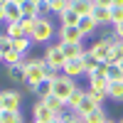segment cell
Returning a JSON list of instances; mask_svg holds the SVG:
<instances>
[{
	"label": "cell",
	"mask_w": 123,
	"mask_h": 123,
	"mask_svg": "<svg viewBox=\"0 0 123 123\" xmlns=\"http://www.w3.org/2000/svg\"><path fill=\"white\" fill-rule=\"evenodd\" d=\"M0 25H5V10L0 7Z\"/></svg>",
	"instance_id": "obj_39"
},
{
	"label": "cell",
	"mask_w": 123,
	"mask_h": 123,
	"mask_svg": "<svg viewBox=\"0 0 123 123\" xmlns=\"http://www.w3.org/2000/svg\"><path fill=\"white\" fill-rule=\"evenodd\" d=\"M86 76H89V79H106V64H98L94 71H89Z\"/></svg>",
	"instance_id": "obj_36"
},
{
	"label": "cell",
	"mask_w": 123,
	"mask_h": 123,
	"mask_svg": "<svg viewBox=\"0 0 123 123\" xmlns=\"http://www.w3.org/2000/svg\"><path fill=\"white\" fill-rule=\"evenodd\" d=\"M123 22V5H113L111 7V25Z\"/></svg>",
	"instance_id": "obj_32"
},
{
	"label": "cell",
	"mask_w": 123,
	"mask_h": 123,
	"mask_svg": "<svg viewBox=\"0 0 123 123\" xmlns=\"http://www.w3.org/2000/svg\"><path fill=\"white\" fill-rule=\"evenodd\" d=\"M76 22H79V15L74 12V10H64V12L59 15V27H76Z\"/></svg>",
	"instance_id": "obj_16"
},
{
	"label": "cell",
	"mask_w": 123,
	"mask_h": 123,
	"mask_svg": "<svg viewBox=\"0 0 123 123\" xmlns=\"http://www.w3.org/2000/svg\"><path fill=\"white\" fill-rule=\"evenodd\" d=\"M59 47H62V52H64L67 59L84 57V52H86V47H84V44H59Z\"/></svg>",
	"instance_id": "obj_17"
},
{
	"label": "cell",
	"mask_w": 123,
	"mask_h": 123,
	"mask_svg": "<svg viewBox=\"0 0 123 123\" xmlns=\"http://www.w3.org/2000/svg\"><path fill=\"white\" fill-rule=\"evenodd\" d=\"M5 76L10 84H25V69L22 64H17V67H5Z\"/></svg>",
	"instance_id": "obj_14"
},
{
	"label": "cell",
	"mask_w": 123,
	"mask_h": 123,
	"mask_svg": "<svg viewBox=\"0 0 123 123\" xmlns=\"http://www.w3.org/2000/svg\"><path fill=\"white\" fill-rule=\"evenodd\" d=\"M67 123H84L81 118H71V121H67Z\"/></svg>",
	"instance_id": "obj_40"
},
{
	"label": "cell",
	"mask_w": 123,
	"mask_h": 123,
	"mask_svg": "<svg viewBox=\"0 0 123 123\" xmlns=\"http://www.w3.org/2000/svg\"><path fill=\"white\" fill-rule=\"evenodd\" d=\"M22 69H25V84H30V86H35L39 81H44V79H54L57 76V71L47 69L44 59H27V62H22Z\"/></svg>",
	"instance_id": "obj_1"
},
{
	"label": "cell",
	"mask_w": 123,
	"mask_h": 123,
	"mask_svg": "<svg viewBox=\"0 0 123 123\" xmlns=\"http://www.w3.org/2000/svg\"><path fill=\"white\" fill-rule=\"evenodd\" d=\"M101 106V101L91 94V91H84V96H81V101H79V106H76V113H79V118H84V116H89L91 111H96Z\"/></svg>",
	"instance_id": "obj_8"
},
{
	"label": "cell",
	"mask_w": 123,
	"mask_h": 123,
	"mask_svg": "<svg viewBox=\"0 0 123 123\" xmlns=\"http://www.w3.org/2000/svg\"><path fill=\"white\" fill-rule=\"evenodd\" d=\"M94 7H113V0H91Z\"/></svg>",
	"instance_id": "obj_37"
},
{
	"label": "cell",
	"mask_w": 123,
	"mask_h": 123,
	"mask_svg": "<svg viewBox=\"0 0 123 123\" xmlns=\"http://www.w3.org/2000/svg\"><path fill=\"white\" fill-rule=\"evenodd\" d=\"M57 118H59L62 123H67V121H71V118H79V113H76V108H71V106L64 104V108L57 113Z\"/></svg>",
	"instance_id": "obj_30"
},
{
	"label": "cell",
	"mask_w": 123,
	"mask_h": 123,
	"mask_svg": "<svg viewBox=\"0 0 123 123\" xmlns=\"http://www.w3.org/2000/svg\"><path fill=\"white\" fill-rule=\"evenodd\" d=\"M113 32H116V37H118V39H123V22L113 25Z\"/></svg>",
	"instance_id": "obj_38"
},
{
	"label": "cell",
	"mask_w": 123,
	"mask_h": 123,
	"mask_svg": "<svg viewBox=\"0 0 123 123\" xmlns=\"http://www.w3.org/2000/svg\"><path fill=\"white\" fill-rule=\"evenodd\" d=\"M123 62V39H116L111 44V54H108V64H118Z\"/></svg>",
	"instance_id": "obj_18"
},
{
	"label": "cell",
	"mask_w": 123,
	"mask_h": 123,
	"mask_svg": "<svg viewBox=\"0 0 123 123\" xmlns=\"http://www.w3.org/2000/svg\"><path fill=\"white\" fill-rule=\"evenodd\" d=\"M113 5H123V0H113Z\"/></svg>",
	"instance_id": "obj_41"
},
{
	"label": "cell",
	"mask_w": 123,
	"mask_h": 123,
	"mask_svg": "<svg viewBox=\"0 0 123 123\" xmlns=\"http://www.w3.org/2000/svg\"><path fill=\"white\" fill-rule=\"evenodd\" d=\"M0 111H3V108H0Z\"/></svg>",
	"instance_id": "obj_48"
},
{
	"label": "cell",
	"mask_w": 123,
	"mask_h": 123,
	"mask_svg": "<svg viewBox=\"0 0 123 123\" xmlns=\"http://www.w3.org/2000/svg\"><path fill=\"white\" fill-rule=\"evenodd\" d=\"M54 35H57V30H54V25H52V20H49V17H37L30 39L37 42V44H44V42H49Z\"/></svg>",
	"instance_id": "obj_2"
},
{
	"label": "cell",
	"mask_w": 123,
	"mask_h": 123,
	"mask_svg": "<svg viewBox=\"0 0 123 123\" xmlns=\"http://www.w3.org/2000/svg\"><path fill=\"white\" fill-rule=\"evenodd\" d=\"M35 20L37 17H22V20H20V27H22V32L30 37V35H32V30H35Z\"/></svg>",
	"instance_id": "obj_31"
},
{
	"label": "cell",
	"mask_w": 123,
	"mask_h": 123,
	"mask_svg": "<svg viewBox=\"0 0 123 123\" xmlns=\"http://www.w3.org/2000/svg\"><path fill=\"white\" fill-rule=\"evenodd\" d=\"M44 3H49V0H44Z\"/></svg>",
	"instance_id": "obj_46"
},
{
	"label": "cell",
	"mask_w": 123,
	"mask_h": 123,
	"mask_svg": "<svg viewBox=\"0 0 123 123\" xmlns=\"http://www.w3.org/2000/svg\"><path fill=\"white\" fill-rule=\"evenodd\" d=\"M20 106H22V94L10 91V89L0 91V108L3 111H20Z\"/></svg>",
	"instance_id": "obj_5"
},
{
	"label": "cell",
	"mask_w": 123,
	"mask_h": 123,
	"mask_svg": "<svg viewBox=\"0 0 123 123\" xmlns=\"http://www.w3.org/2000/svg\"><path fill=\"white\" fill-rule=\"evenodd\" d=\"M32 91H35L39 98L49 96V94H52V79H44V81H39V84H35V86H32Z\"/></svg>",
	"instance_id": "obj_26"
},
{
	"label": "cell",
	"mask_w": 123,
	"mask_h": 123,
	"mask_svg": "<svg viewBox=\"0 0 123 123\" xmlns=\"http://www.w3.org/2000/svg\"><path fill=\"white\" fill-rule=\"evenodd\" d=\"M12 3H17V5H22V3H25V0H12Z\"/></svg>",
	"instance_id": "obj_42"
},
{
	"label": "cell",
	"mask_w": 123,
	"mask_h": 123,
	"mask_svg": "<svg viewBox=\"0 0 123 123\" xmlns=\"http://www.w3.org/2000/svg\"><path fill=\"white\" fill-rule=\"evenodd\" d=\"M0 59H3V64H5V67H17V64H22V62H25V57L20 54L17 49H10V52L3 54Z\"/></svg>",
	"instance_id": "obj_19"
},
{
	"label": "cell",
	"mask_w": 123,
	"mask_h": 123,
	"mask_svg": "<svg viewBox=\"0 0 123 123\" xmlns=\"http://www.w3.org/2000/svg\"><path fill=\"white\" fill-rule=\"evenodd\" d=\"M89 49V54L94 57L98 64H108V54H111V42H106V39H96L91 47H86Z\"/></svg>",
	"instance_id": "obj_6"
},
{
	"label": "cell",
	"mask_w": 123,
	"mask_h": 123,
	"mask_svg": "<svg viewBox=\"0 0 123 123\" xmlns=\"http://www.w3.org/2000/svg\"><path fill=\"white\" fill-rule=\"evenodd\" d=\"M0 123H25L20 111H0Z\"/></svg>",
	"instance_id": "obj_23"
},
{
	"label": "cell",
	"mask_w": 123,
	"mask_h": 123,
	"mask_svg": "<svg viewBox=\"0 0 123 123\" xmlns=\"http://www.w3.org/2000/svg\"><path fill=\"white\" fill-rule=\"evenodd\" d=\"M123 79V71L118 64H106V81L111 84V81H121Z\"/></svg>",
	"instance_id": "obj_28"
},
{
	"label": "cell",
	"mask_w": 123,
	"mask_h": 123,
	"mask_svg": "<svg viewBox=\"0 0 123 123\" xmlns=\"http://www.w3.org/2000/svg\"><path fill=\"white\" fill-rule=\"evenodd\" d=\"M39 101H42V104L49 108V111H54V113H59V111L62 108H64V101H62V98H57L54 94H49V96H44V98H39Z\"/></svg>",
	"instance_id": "obj_21"
},
{
	"label": "cell",
	"mask_w": 123,
	"mask_h": 123,
	"mask_svg": "<svg viewBox=\"0 0 123 123\" xmlns=\"http://www.w3.org/2000/svg\"><path fill=\"white\" fill-rule=\"evenodd\" d=\"M57 118V113L54 111H49L42 101H37V104L32 106V121H42V123H52Z\"/></svg>",
	"instance_id": "obj_10"
},
{
	"label": "cell",
	"mask_w": 123,
	"mask_h": 123,
	"mask_svg": "<svg viewBox=\"0 0 123 123\" xmlns=\"http://www.w3.org/2000/svg\"><path fill=\"white\" fill-rule=\"evenodd\" d=\"M118 67H121V71H123V62H118Z\"/></svg>",
	"instance_id": "obj_43"
},
{
	"label": "cell",
	"mask_w": 123,
	"mask_h": 123,
	"mask_svg": "<svg viewBox=\"0 0 123 123\" xmlns=\"http://www.w3.org/2000/svg\"><path fill=\"white\" fill-rule=\"evenodd\" d=\"M57 37L59 44H84V35L79 32V27H59Z\"/></svg>",
	"instance_id": "obj_7"
},
{
	"label": "cell",
	"mask_w": 123,
	"mask_h": 123,
	"mask_svg": "<svg viewBox=\"0 0 123 123\" xmlns=\"http://www.w3.org/2000/svg\"><path fill=\"white\" fill-rule=\"evenodd\" d=\"M47 7H49V12L62 15L64 10H69V7H71V0H49V3H47Z\"/></svg>",
	"instance_id": "obj_22"
},
{
	"label": "cell",
	"mask_w": 123,
	"mask_h": 123,
	"mask_svg": "<svg viewBox=\"0 0 123 123\" xmlns=\"http://www.w3.org/2000/svg\"><path fill=\"white\" fill-rule=\"evenodd\" d=\"M76 27H79V32L84 35V37H89V35H94L96 30H98V25L94 22V17H91V15H84V17H79V22H76Z\"/></svg>",
	"instance_id": "obj_12"
},
{
	"label": "cell",
	"mask_w": 123,
	"mask_h": 123,
	"mask_svg": "<svg viewBox=\"0 0 123 123\" xmlns=\"http://www.w3.org/2000/svg\"><path fill=\"white\" fill-rule=\"evenodd\" d=\"M71 10H74L79 17H84V15H91L94 3H91V0H71Z\"/></svg>",
	"instance_id": "obj_15"
},
{
	"label": "cell",
	"mask_w": 123,
	"mask_h": 123,
	"mask_svg": "<svg viewBox=\"0 0 123 123\" xmlns=\"http://www.w3.org/2000/svg\"><path fill=\"white\" fill-rule=\"evenodd\" d=\"M30 47H32V39H30V37H17V39H12V49H17L22 57L30 52Z\"/></svg>",
	"instance_id": "obj_27"
},
{
	"label": "cell",
	"mask_w": 123,
	"mask_h": 123,
	"mask_svg": "<svg viewBox=\"0 0 123 123\" xmlns=\"http://www.w3.org/2000/svg\"><path fill=\"white\" fill-rule=\"evenodd\" d=\"M91 17H94V22L98 27H106V25H111V7H94Z\"/></svg>",
	"instance_id": "obj_13"
},
{
	"label": "cell",
	"mask_w": 123,
	"mask_h": 123,
	"mask_svg": "<svg viewBox=\"0 0 123 123\" xmlns=\"http://www.w3.org/2000/svg\"><path fill=\"white\" fill-rule=\"evenodd\" d=\"M32 123H42V121H32Z\"/></svg>",
	"instance_id": "obj_45"
},
{
	"label": "cell",
	"mask_w": 123,
	"mask_h": 123,
	"mask_svg": "<svg viewBox=\"0 0 123 123\" xmlns=\"http://www.w3.org/2000/svg\"><path fill=\"white\" fill-rule=\"evenodd\" d=\"M106 123H116V121H111V118H108V121H106Z\"/></svg>",
	"instance_id": "obj_44"
},
{
	"label": "cell",
	"mask_w": 123,
	"mask_h": 123,
	"mask_svg": "<svg viewBox=\"0 0 123 123\" xmlns=\"http://www.w3.org/2000/svg\"><path fill=\"white\" fill-rule=\"evenodd\" d=\"M96 67H98V62L91 57V54H89V49H86V52H84V69H86V74H89V71H94Z\"/></svg>",
	"instance_id": "obj_35"
},
{
	"label": "cell",
	"mask_w": 123,
	"mask_h": 123,
	"mask_svg": "<svg viewBox=\"0 0 123 123\" xmlns=\"http://www.w3.org/2000/svg\"><path fill=\"white\" fill-rule=\"evenodd\" d=\"M118 123H123V121H118Z\"/></svg>",
	"instance_id": "obj_47"
},
{
	"label": "cell",
	"mask_w": 123,
	"mask_h": 123,
	"mask_svg": "<svg viewBox=\"0 0 123 123\" xmlns=\"http://www.w3.org/2000/svg\"><path fill=\"white\" fill-rule=\"evenodd\" d=\"M5 35H7L10 39H17V37H27V35L22 32V27H20V22H7V25H5Z\"/></svg>",
	"instance_id": "obj_29"
},
{
	"label": "cell",
	"mask_w": 123,
	"mask_h": 123,
	"mask_svg": "<svg viewBox=\"0 0 123 123\" xmlns=\"http://www.w3.org/2000/svg\"><path fill=\"white\" fill-rule=\"evenodd\" d=\"M3 10H5V25L7 22H20V20H22V10H20V5L12 3V0H7V3L3 5Z\"/></svg>",
	"instance_id": "obj_11"
},
{
	"label": "cell",
	"mask_w": 123,
	"mask_h": 123,
	"mask_svg": "<svg viewBox=\"0 0 123 123\" xmlns=\"http://www.w3.org/2000/svg\"><path fill=\"white\" fill-rule=\"evenodd\" d=\"M62 74L69 76V79H76V76H81V74H86V69H84V57L67 59V62H64V69H62Z\"/></svg>",
	"instance_id": "obj_9"
},
{
	"label": "cell",
	"mask_w": 123,
	"mask_h": 123,
	"mask_svg": "<svg viewBox=\"0 0 123 123\" xmlns=\"http://www.w3.org/2000/svg\"><path fill=\"white\" fill-rule=\"evenodd\" d=\"M108 98L123 101V79L121 81H111V84H108Z\"/></svg>",
	"instance_id": "obj_25"
},
{
	"label": "cell",
	"mask_w": 123,
	"mask_h": 123,
	"mask_svg": "<svg viewBox=\"0 0 123 123\" xmlns=\"http://www.w3.org/2000/svg\"><path fill=\"white\" fill-rule=\"evenodd\" d=\"M10 49H12V39H10V37L3 32V35H0V57H3V54H7Z\"/></svg>",
	"instance_id": "obj_33"
},
{
	"label": "cell",
	"mask_w": 123,
	"mask_h": 123,
	"mask_svg": "<svg viewBox=\"0 0 123 123\" xmlns=\"http://www.w3.org/2000/svg\"><path fill=\"white\" fill-rule=\"evenodd\" d=\"M44 64H47V69H52V71H57V74H62V69H64V62H67V57H64V52H62V47H59V42L57 44H49L47 49H44Z\"/></svg>",
	"instance_id": "obj_4"
},
{
	"label": "cell",
	"mask_w": 123,
	"mask_h": 123,
	"mask_svg": "<svg viewBox=\"0 0 123 123\" xmlns=\"http://www.w3.org/2000/svg\"><path fill=\"white\" fill-rule=\"evenodd\" d=\"M81 96H84V89H79V86H76V89H74V94L69 96V101H67V106H71V108H76V106H79V101H81Z\"/></svg>",
	"instance_id": "obj_34"
},
{
	"label": "cell",
	"mask_w": 123,
	"mask_h": 123,
	"mask_svg": "<svg viewBox=\"0 0 123 123\" xmlns=\"http://www.w3.org/2000/svg\"><path fill=\"white\" fill-rule=\"evenodd\" d=\"M81 121H84V123H106V121H108V116H106L104 106H98L96 111H91V113H89V116H84Z\"/></svg>",
	"instance_id": "obj_20"
},
{
	"label": "cell",
	"mask_w": 123,
	"mask_h": 123,
	"mask_svg": "<svg viewBox=\"0 0 123 123\" xmlns=\"http://www.w3.org/2000/svg\"><path fill=\"white\" fill-rule=\"evenodd\" d=\"M74 89H76V81L69 79V76H64V74H57V76L52 79V94H54L57 98H62L64 104L69 101V96L74 94Z\"/></svg>",
	"instance_id": "obj_3"
},
{
	"label": "cell",
	"mask_w": 123,
	"mask_h": 123,
	"mask_svg": "<svg viewBox=\"0 0 123 123\" xmlns=\"http://www.w3.org/2000/svg\"><path fill=\"white\" fill-rule=\"evenodd\" d=\"M20 10H22V17H39V7H37L35 0H25L20 5Z\"/></svg>",
	"instance_id": "obj_24"
}]
</instances>
